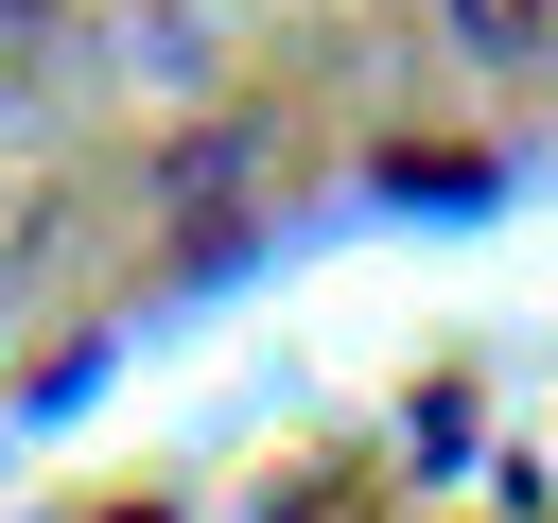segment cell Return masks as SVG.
<instances>
[{
  "label": "cell",
  "instance_id": "2",
  "mask_svg": "<svg viewBox=\"0 0 558 523\" xmlns=\"http://www.w3.org/2000/svg\"><path fill=\"white\" fill-rule=\"evenodd\" d=\"M436 35H453L471 70H541V52H558V0H436Z\"/></svg>",
  "mask_w": 558,
  "mask_h": 523
},
{
  "label": "cell",
  "instance_id": "1",
  "mask_svg": "<svg viewBox=\"0 0 558 523\" xmlns=\"http://www.w3.org/2000/svg\"><path fill=\"white\" fill-rule=\"evenodd\" d=\"M157 192H174V209H244V192H262V122H192V139H157Z\"/></svg>",
  "mask_w": 558,
  "mask_h": 523
}]
</instances>
